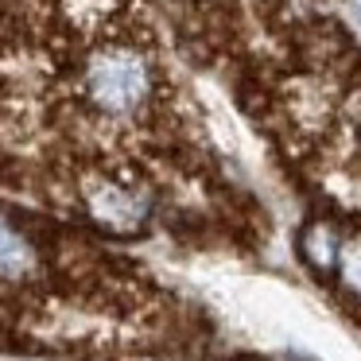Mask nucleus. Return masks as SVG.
I'll return each mask as SVG.
<instances>
[{"label":"nucleus","mask_w":361,"mask_h":361,"mask_svg":"<svg viewBox=\"0 0 361 361\" xmlns=\"http://www.w3.org/2000/svg\"><path fill=\"white\" fill-rule=\"evenodd\" d=\"M90 94L105 109L125 113L148 94V71L136 55H105L90 66Z\"/></svg>","instance_id":"f257e3e1"},{"label":"nucleus","mask_w":361,"mask_h":361,"mask_svg":"<svg viewBox=\"0 0 361 361\" xmlns=\"http://www.w3.org/2000/svg\"><path fill=\"white\" fill-rule=\"evenodd\" d=\"M32 268V249L20 233L0 221V276H24Z\"/></svg>","instance_id":"f03ea898"},{"label":"nucleus","mask_w":361,"mask_h":361,"mask_svg":"<svg viewBox=\"0 0 361 361\" xmlns=\"http://www.w3.org/2000/svg\"><path fill=\"white\" fill-rule=\"evenodd\" d=\"M303 252L314 260V264H330L334 260V252H338V241H334V233H330V226H311L303 233Z\"/></svg>","instance_id":"7ed1b4c3"},{"label":"nucleus","mask_w":361,"mask_h":361,"mask_svg":"<svg viewBox=\"0 0 361 361\" xmlns=\"http://www.w3.org/2000/svg\"><path fill=\"white\" fill-rule=\"evenodd\" d=\"M342 8H345V16H350V24L361 32V0H342Z\"/></svg>","instance_id":"39448f33"},{"label":"nucleus","mask_w":361,"mask_h":361,"mask_svg":"<svg viewBox=\"0 0 361 361\" xmlns=\"http://www.w3.org/2000/svg\"><path fill=\"white\" fill-rule=\"evenodd\" d=\"M342 280L361 291V245H345L342 249Z\"/></svg>","instance_id":"20e7f679"}]
</instances>
